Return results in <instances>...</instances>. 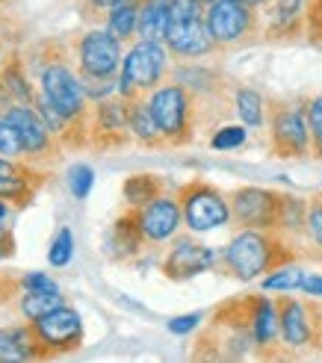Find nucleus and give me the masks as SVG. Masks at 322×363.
<instances>
[{"mask_svg":"<svg viewBox=\"0 0 322 363\" xmlns=\"http://www.w3.org/2000/svg\"><path fill=\"white\" fill-rule=\"evenodd\" d=\"M207 30L216 48H243L263 39V15L240 0H213L204 12Z\"/></svg>","mask_w":322,"mask_h":363,"instance_id":"obj_5","label":"nucleus"},{"mask_svg":"<svg viewBox=\"0 0 322 363\" xmlns=\"http://www.w3.org/2000/svg\"><path fill=\"white\" fill-rule=\"evenodd\" d=\"M278 304V322H281V342L287 349H316V316L313 301H299L284 293L275 298Z\"/></svg>","mask_w":322,"mask_h":363,"instance_id":"obj_13","label":"nucleus"},{"mask_svg":"<svg viewBox=\"0 0 322 363\" xmlns=\"http://www.w3.org/2000/svg\"><path fill=\"white\" fill-rule=\"evenodd\" d=\"M15 257V233L12 228L4 225V219H0V263Z\"/></svg>","mask_w":322,"mask_h":363,"instance_id":"obj_38","label":"nucleus"},{"mask_svg":"<svg viewBox=\"0 0 322 363\" xmlns=\"http://www.w3.org/2000/svg\"><path fill=\"white\" fill-rule=\"evenodd\" d=\"M245 139H248L245 124H225V127H219V130H213L210 148L213 151H234V148H243Z\"/></svg>","mask_w":322,"mask_h":363,"instance_id":"obj_30","label":"nucleus"},{"mask_svg":"<svg viewBox=\"0 0 322 363\" xmlns=\"http://www.w3.org/2000/svg\"><path fill=\"white\" fill-rule=\"evenodd\" d=\"M0 74H4L6 86L12 89V95L18 104H33L35 101V89L30 86V77H27V65L21 62L18 53H9L6 62L0 65Z\"/></svg>","mask_w":322,"mask_h":363,"instance_id":"obj_26","label":"nucleus"},{"mask_svg":"<svg viewBox=\"0 0 322 363\" xmlns=\"http://www.w3.org/2000/svg\"><path fill=\"white\" fill-rule=\"evenodd\" d=\"M24 360H45L42 342L35 340L33 325H6L0 328V363H24Z\"/></svg>","mask_w":322,"mask_h":363,"instance_id":"obj_18","label":"nucleus"},{"mask_svg":"<svg viewBox=\"0 0 322 363\" xmlns=\"http://www.w3.org/2000/svg\"><path fill=\"white\" fill-rule=\"evenodd\" d=\"M0 154L12 157V160H24L21 136H18V130H15V124H12L6 110H0Z\"/></svg>","mask_w":322,"mask_h":363,"instance_id":"obj_31","label":"nucleus"},{"mask_svg":"<svg viewBox=\"0 0 322 363\" xmlns=\"http://www.w3.org/2000/svg\"><path fill=\"white\" fill-rule=\"evenodd\" d=\"M163 45L177 60H199V57H207V53H213V50H219L216 42H213L210 30H207L204 18H195V21H169Z\"/></svg>","mask_w":322,"mask_h":363,"instance_id":"obj_17","label":"nucleus"},{"mask_svg":"<svg viewBox=\"0 0 322 363\" xmlns=\"http://www.w3.org/2000/svg\"><path fill=\"white\" fill-rule=\"evenodd\" d=\"M169 60H172V53L163 42L136 39L121 60L118 95H124V98L151 95L160 83L169 80V68H172Z\"/></svg>","mask_w":322,"mask_h":363,"instance_id":"obj_3","label":"nucleus"},{"mask_svg":"<svg viewBox=\"0 0 322 363\" xmlns=\"http://www.w3.org/2000/svg\"><path fill=\"white\" fill-rule=\"evenodd\" d=\"M148 104L169 148H184V145L195 139V130H199V104H195V95L187 86H181L177 80L160 83L148 95Z\"/></svg>","mask_w":322,"mask_h":363,"instance_id":"obj_2","label":"nucleus"},{"mask_svg":"<svg viewBox=\"0 0 322 363\" xmlns=\"http://www.w3.org/2000/svg\"><path fill=\"white\" fill-rule=\"evenodd\" d=\"M305 240L311 242V257L322 263V195H313L308 201V222H305Z\"/></svg>","mask_w":322,"mask_h":363,"instance_id":"obj_28","label":"nucleus"},{"mask_svg":"<svg viewBox=\"0 0 322 363\" xmlns=\"http://www.w3.org/2000/svg\"><path fill=\"white\" fill-rule=\"evenodd\" d=\"M169 30V0H142L136 39L163 42Z\"/></svg>","mask_w":322,"mask_h":363,"instance_id":"obj_22","label":"nucleus"},{"mask_svg":"<svg viewBox=\"0 0 322 363\" xmlns=\"http://www.w3.org/2000/svg\"><path fill=\"white\" fill-rule=\"evenodd\" d=\"M199 322H201V313L174 316V319H169V331H172V334H189V331L199 328Z\"/></svg>","mask_w":322,"mask_h":363,"instance_id":"obj_37","label":"nucleus"},{"mask_svg":"<svg viewBox=\"0 0 322 363\" xmlns=\"http://www.w3.org/2000/svg\"><path fill=\"white\" fill-rule=\"evenodd\" d=\"M6 216H9V207H6V201H4V198H0V219L6 222Z\"/></svg>","mask_w":322,"mask_h":363,"instance_id":"obj_41","label":"nucleus"},{"mask_svg":"<svg viewBox=\"0 0 322 363\" xmlns=\"http://www.w3.org/2000/svg\"><path fill=\"white\" fill-rule=\"evenodd\" d=\"M21 286L24 289H39V293H60L57 281L42 272H21Z\"/></svg>","mask_w":322,"mask_h":363,"instance_id":"obj_36","label":"nucleus"},{"mask_svg":"<svg viewBox=\"0 0 322 363\" xmlns=\"http://www.w3.org/2000/svg\"><path fill=\"white\" fill-rule=\"evenodd\" d=\"M131 136V98L116 92L92 104V110H89V148L116 151L124 148Z\"/></svg>","mask_w":322,"mask_h":363,"instance_id":"obj_10","label":"nucleus"},{"mask_svg":"<svg viewBox=\"0 0 322 363\" xmlns=\"http://www.w3.org/2000/svg\"><path fill=\"white\" fill-rule=\"evenodd\" d=\"M30 325H33L35 340L42 342L45 360L60 357V354H71L83 346V319L74 307H68V304H60L57 311L39 316Z\"/></svg>","mask_w":322,"mask_h":363,"instance_id":"obj_11","label":"nucleus"},{"mask_svg":"<svg viewBox=\"0 0 322 363\" xmlns=\"http://www.w3.org/2000/svg\"><path fill=\"white\" fill-rule=\"evenodd\" d=\"M92 184H95L92 166H86V162H74V166L68 169V189H71V195H74L77 201H83V198L92 192Z\"/></svg>","mask_w":322,"mask_h":363,"instance_id":"obj_33","label":"nucleus"},{"mask_svg":"<svg viewBox=\"0 0 322 363\" xmlns=\"http://www.w3.org/2000/svg\"><path fill=\"white\" fill-rule=\"evenodd\" d=\"M145 245H148V240H145V233H142L139 210H136V207H128V210H124L118 219L113 222V228L106 230V237H104V251H106V257L116 260V263L136 260Z\"/></svg>","mask_w":322,"mask_h":363,"instance_id":"obj_16","label":"nucleus"},{"mask_svg":"<svg viewBox=\"0 0 322 363\" xmlns=\"http://www.w3.org/2000/svg\"><path fill=\"white\" fill-rule=\"evenodd\" d=\"M299 257V248L275 230L243 228L234 240L219 251V272L237 281H255L272 269L287 266Z\"/></svg>","mask_w":322,"mask_h":363,"instance_id":"obj_1","label":"nucleus"},{"mask_svg":"<svg viewBox=\"0 0 322 363\" xmlns=\"http://www.w3.org/2000/svg\"><path fill=\"white\" fill-rule=\"evenodd\" d=\"M121 0H80V15L86 21H106L113 6H118Z\"/></svg>","mask_w":322,"mask_h":363,"instance_id":"obj_35","label":"nucleus"},{"mask_svg":"<svg viewBox=\"0 0 322 363\" xmlns=\"http://www.w3.org/2000/svg\"><path fill=\"white\" fill-rule=\"evenodd\" d=\"M12 304H15V311H18V316H21V319L35 322L39 316H45V313H50V311H57L60 304H65V298H62V293H39V289H21Z\"/></svg>","mask_w":322,"mask_h":363,"instance_id":"obj_24","label":"nucleus"},{"mask_svg":"<svg viewBox=\"0 0 322 363\" xmlns=\"http://www.w3.org/2000/svg\"><path fill=\"white\" fill-rule=\"evenodd\" d=\"M311 0H270L263 6V39L293 42L305 35V15Z\"/></svg>","mask_w":322,"mask_h":363,"instance_id":"obj_15","label":"nucleus"},{"mask_svg":"<svg viewBox=\"0 0 322 363\" xmlns=\"http://www.w3.org/2000/svg\"><path fill=\"white\" fill-rule=\"evenodd\" d=\"M219 266V251H213L210 245L187 237V233H177L172 240L166 257L160 260V272L169 281H189L195 275H204V272Z\"/></svg>","mask_w":322,"mask_h":363,"instance_id":"obj_12","label":"nucleus"},{"mask_svg":"<svg viewBox=\"0 0 322 363\" xmlns=\"http://www.w3.org/2000/svg\"><path fill=\"white\" fill-rule=\"evenodd\" d=\"M252 334L263 357H275L272 349L281 342V322H278V304L272 298L255 296V313H252Z\"/></svg>","mask_w":322,"mask_h":363,"instance_id":"obj_19","label":"nucleus"},{"mask_svg":"<svg viewBox=\"0 0 322 363\" xmlns=\"http://www.w3.org/2000/svg\"><path fill=\"white\" fill-rule=\"evenodd\" d=\"M163 192H169V184H166V177H160V174H131L128 180H124V186H121V195H124V204L128 207H145L151 204L154 198H160Z\"/></svg>","mask_w":322,"mask_h":363,"instance_id":"obj_21","label":"nucleus"},{"mask_svg":"<svg viewBox=\"0 0 322 363\" xmlns=\"http://www.w3.org/2000/svg\"><path fill=\"white\" fill-rule=\"evenodd\" d=\"M240 4H245V6H252V9H263L270 0H240Z\"/></svg>","mask_w":322,"mask_h":363,"instance_id":"obj_40","label":"nucleus"},{"mask_svg":"<svg viewBox=\"0 0 322 363\" xmlns=\"http://www.w3.org/2000/svg\"><path fill=\"white\" fill-rule=\"evenodd\" d=\"M266 124H270V154L278 160L311 157V127L305 101L270 98L266 101Z\"/></svg>","mask_w":322,"mask_h":363,"instance_id":"obj_4","label":"nucleus"},{"mask_svg":"<svg viewBox=\"0 0 322 363\" xmlns=\"http://www.w3.org/2000/svg\"><path fill=\"white\" fill-rule=\"evenodd\" d=\"M71 254H74V233H71V228H60L57 237L50 240V248H48V260L50 266H68L71 263Z\"/></svg>","mask_w":322,"mask_h":363,"instance_id":"obj_32","label":"nucleus"},{"mask_svg":"<svg viewBox=\"0 0 322 363\" xmlns=\"http://www.w3.org/2000/svg\"><path fill=\"white\" fill-rule=\"evenodd\" d=\"M6 113H9L12 124H15L18 136H21L24 160L33 162V166H39V169L57 166L60 154H62V142L53 136V130L45 124L39 110H35L33 104H12Z\"/></svg>","mask_w":322,"mask_h":363,"instance_id":"obj_9","label":"nucleus"},{"mask_svg":"<svg viewBox=\"0 0 322 363\" xmlns=\"http://www.w3.org/2000/svg\"><path fill=\"white\" fill-rule=\"evenodd\" d=\"M305 113L311 127V157L322 160V95L305 98Z\"/></svg>","mask_w":322,"mask_h":363,"instance_id":"obj_29","label":"nucleus"},{"mask_svg":"<svg viewBox=\"0 0 322 363\" xmlns=\"http://www.w3.org/2000/svg\"><path fill=\"white\" fill-rule=\"evenodd\" d=\"M131 133L133 139L142 145V148H151V151H160V148H169L166 139H163V130L151 113V104H148V95H139V98H131Z\"/></svg>","mask_w":322,"mask_h":363,"instance_id":"obj_20","label":"nucleus"},{"mask_svg":"<svg viewBox=\"0 0 322 363\" xmlns=\"http://www.w3.org/2000/svg\"><path fill=\"white\" fill-rule=\"evenodd\" d=\"M71 57H74V68L80 77H95V80H118L121 71V39L106 30V27H92L77 39H71Z\"/></svg>","mask_w":322,"mask_h":363,"instance_id":"obj_6","label":"nucleus"},{"mask_svg":"<svg viewBox=\"0 0 322 363\" xmlns=\"http://www.w3.org/2000/svg\"><path fill=\"white\" fill-rule=\"evenodd\" d=\"M305 39L322 50V0H311L305 15Z\"/></svg>","mask_w":322,"mask_h":363,"instance_id":"obj_34","label":"nucleus"},{"mask_svg":"<svg viewBox=\"0 0 322 363\" xmlns=\"http://www.w3.org/2000/svg\"><path fill=\"white\" fill-rule=\"evenodd\" d=\"M139 12H142V0H121L118 6L110 9L106 15V30L121 42H136V30H139Z\"/></svg>","mask_w":322,"mask_h":363,"instance_id":"obj_23","label":"nucleus"},{"mask_svg":"<svg viewBox=\"0 0 322 363\" xmlns=\"http://www.w3.org/2000/svg\"><path fill=\"white\" fill-rule=\"evenodd\" d=\"M234 113L245 127H263L266 124V98L248 86L234 89Z\"/></svg>","mask_w":322,"mask_h":363,"instance_id":"obj_25","label":"nucleus"},{"mask_svg":"<svg viewBox=\"0 0 322 363\" xmlns=\"http://www.w3.org/2000/svg\"><path fill=\"white\" fill-rule=\"evenodd\" d=\"M301 293L311 298H322V275H305L301 281Z\"/></svg>","mask_w":322,"mask_h":363,"instance_id":"obj_39","label":"nucleus"},{"mask_svg":"<svg viewBox=\"0 0 322 363\" xmlns=\"http://www.w3.org/2000/svg\"><path fill=\"white\" fill-rule=\"evenodd\" d=\"M139 210V225L145 233L148 245H166L177 237V230L184 225V210L177 201L174 192H163L160 198H154L151 204L136 207Z\"/></svg>","mask_w":322,"mask_h":363,"instance_id":"obj_14","label":"nucleus"},{"mask_svg":"<svg viewBox=\"0 0 322 363\" xmlns=\"http://www.w3.org/2000/svg\"><path fill=\"white\" fill-rule=\"evenodd\" d=\"M177 201L184 210V225L192 233H207L231 225V201L222 189H216L207 180H189L174 189Z\"/></svg>","mask_w":322,"mask_h":363,"instance_id":"obj_7","label":"nucleus"},{"mask_svg":"<svg viewBox=\"0 0 322 363\" xmlns=\"http://www.w3.org/2000/svg\"><path fill=\"white\" fill-rule=\"evenodd\" d=\"M287 192L263 189V186H237L228 192L231 201V225L234 228H257V230H275L281 225V210Z\"/></svg>","mask_w":322,"mask_h":363,"instance_id":"obj_8","label":"nucleus"},{"mask_svg":"<svg viewBox=\"0 0 322 363\" xmlns=\"http://www.w3.org/2000/svg\"><path fill=\"white\" fill-rule=\"evenodd\" d=\"M301 281H305V272L287 263V266L272 269L270 275L263 278L260 289H266V293H296V289H301Z\"/></svg>","mask_w":322,"mask_h":363,"instance_id":"obj_27","label":"nucleus"}]
</instances>
